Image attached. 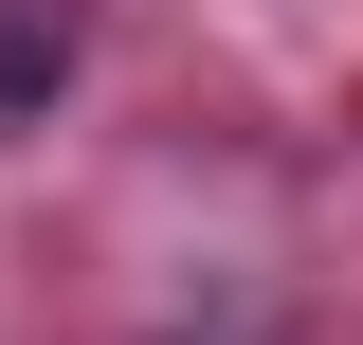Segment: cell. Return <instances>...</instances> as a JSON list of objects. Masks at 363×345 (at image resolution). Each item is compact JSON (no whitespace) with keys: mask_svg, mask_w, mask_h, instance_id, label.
I'll use <instances>...</instances> for the list:
<instances>
[{"mask_svg":"<svg viewBox=\"0 0 363 345\" xmlns=\"http://www.w3.org/2000/svg\"><path fill=\"white\" fill-rule=\"evenodd\" d=\"M55 73H73V0H18V18H0V128H37Z\"/></svg>","mask_w":363,"mask_h":345,"instance_id":"obj_1","label":"cell"}]
</instances>
